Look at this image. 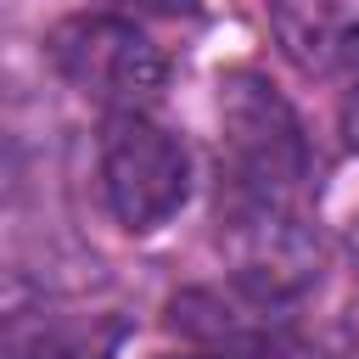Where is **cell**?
Returning a JSON list of instances; mask_svg holds the SVG:
<instances>
[{"label":"cell","instance_id":"obj_9","mask_svg":"<svg viewBox=\"0 0 359 359\" xmlns=\"http://www.w3.org/2000/svg\"><path fill=\"white\" fill-rule=\"evenodd\" d=\"M337 84H342V95H337V118H342V135H348V146L359 151V28H348V39H342V50H337Z\"/></svg>","mask_w":359,"mask_h":359},{"label":"cell","instance_id":"obj_4","mask_svg":"<svg viewBox=\"0 0 359 359\" xmlns=\"http://www.w3.org/2000/svg\"><path fill=\"white\" fill-rule=\"evenodd\" d=\"M219 247L236 280L275 292L286 303L320 280V236L292 196H264L219 180Z\"/></svg>","mask_w":359,"mask_h":359},{"label":"cell","instance_id":"obj_7","mask_svg":"<svg viewBox=\"0 0 359 359\" xmlns=\"http://www.w3.org/2000/svg\"><path fill=\"white\" fill-rule=\"evenodd\" d=\"M45 325H50L45 292L22 269L0 264V359H28L34 342L45 337Z\"/></svg>","mask_w":359,"mask_h":359},{"label":"cell","instance_id":"obj_5","mask_svg":"<svg viewBox=\"0 0 359 359\" xmlns=\"http://www.w3.org/2000/svg\"><path fill=\"white\" fill-rule=\"evenodd\" d=\"M168 325L213 359H292V348H297L292 303L275 297V292H258L236 275L224 286L174 292L168 297Z\"/></svg>","mask_w":359,"mask_h":359},{"label":"cell","instance_id":"obj_8","mask_svg":"<svg viewBox=\"0 0 359 359\" xmlns=\"http://www.w3.org/2000/svg\"><path fill=\"white\" fill-rule=\"evenodd\" d=\"M118 320H50L28 359H112L118 353Z\"/></svg>","mask_w":359,"mask_h":359},{"label":"cell","instance_id":"obj_1","mask_svg":"<svg viewBox=\"0 0 359 359\" xmlns=\"http://www.w3.org/2000/svg\"><path fill=\"white\" fill-rule=\"evenodd\" d=\"M309 174L314 151L297 107L258 67H230L219 79V180L297 202Z\"/></svg>","mask_w":359,"mask_h":359},{"label":"cell","instance_id":"obj_12","mask_svg":"<svg viewBox=\"0 0 359 359\" xmlns=\"http://www.w3.org/2000/svg\"><path fill=\"white\" fill-rule=\"evenodd\" d=\"M157 359H213V353H202V348H196V353H157Z\"/></svg>","mask_w":359,"mask_h":359},{"label":"cell","instance_id":"obj_10","mask_svg":"<svg viewBox=\"0 0 359 359\" xmlns=\"http://www.w3.org/2000/svg\"><path fill=\"white\" fill-rule=\"evenodd\" d=\"M22 174H28V163H22V146L0 129V213L17 202V191H22Z\"/></svg>","mask_w":359,"mask_h":359},{"label":"cell","instance_id":"obj_11","mask_svg":"<svg viewBox=\"0 0 359 359\" xmlns=\"http://www.w3.org/2000/svg\"><path fill=\"white\" fill-rule=\"evenodd\" d=\"M112 6H135V11H174L185 0H112Z\"/></svg>","mask_w":359,"mask_h":359},{"label":"cell","instance_id":"obj_13","mask_svg":"<svg viewBox=\"0 0 359 359\" xmlns=\"http://www.w3.org/2000/svg\"><path fill=\"white\" fill-rule=\"evenodd\" d=\"M353 269H359V236H353Z\"/></svg>","mask_w":359,"mask_h":359},{"label":"cell","instance_id":"obj_3","mask_svg":"<svg viewBox=\"0 0 359 359\" xmlns=\"http://www.w3.org/2000/svg\"><path fill=\"white\" fill-rule=\"evenodd\" d=\"M95 174H101L107 213L129 236L163 230L191 196L185 140L174 129H163L157 118H146V112H112L107 118L101 151H95Z\"/></svg>","mask_w":359,"mask_h":359},{"label":"cell","instance_id":"obj_2","mask_svg":"<svg viewBox=\"0 0 359 359\" xmlns=\"http://www.w3.org/2000/svg\"><path fill=\"white\" fill-rule=\"evenodd\" d=\"M45 56L73 95H84L107 112H146L168 84V62L151 45V34L118 11L62 17L45 39Z\"/></svg>","mask_w":359,"mask_h":359},{"label":"cell","instance_id":"obj_6","mask_svg":"<svg viewBox=\"0 0 359 359\" xmlns=\"http://www.w3.org/2000/svg\"><path fill=\"white\" fill-rule=\"evenodd\" d=\"M269 11V28L280 39V56L303 73H331L337 67V50L348 39V17L337 0H264Z\"/></svg>","mask_w":359,"mask_h":359}]
</instances>
